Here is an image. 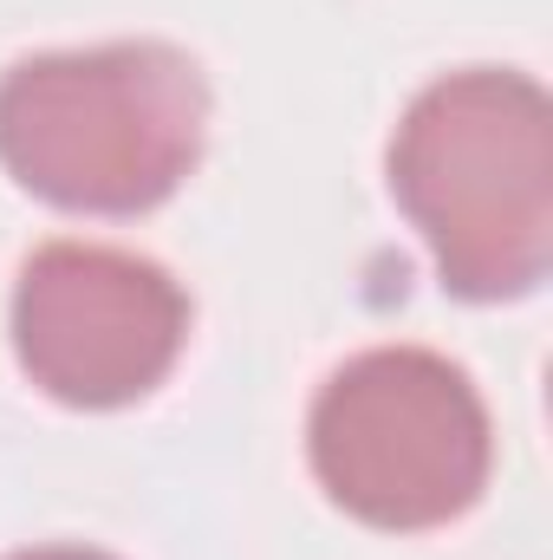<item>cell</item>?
<instances>
[{"label":"cell","mask_w":553,"mask_h":560,"mask_svg":"<svg viewBox=\"0 0 553 560\" xmlns=\"http://www.w3.org/2000/svg\"><path fill=\"white\" fill-rule=\"evenodd\" d=\"M7 560H118V555H98V548H20Z\"/></svg>","instance_id":"5"},{"label":"cell","mask_w":553,"mask_h":560,"mask_svg":"<svg viewBox=\"0 0 553 560\" xmlns=\"http://www.w3.org/2000/svg\"><path fill=\"white\" fill-rule=\"evenodd\" d=\"M189 346V293L131 248L46 242L13 280V359L72 405L118 411L150 398Z\"/></svg>","instance_id":"4"},{"label":"cell","mask_w":553,"mask_h":560,"mask_svg":"<svg viewBox=\"0 0 553 560\" xmlns=\"http://www.w3.org/2000/svg\"><path fill=\"white\" fill-rule=\"evenodd\" d=\"M391 196L456 300H528L553 268V98L508 66L423 85L391 138Z\"/></svg>","instance_id":"1"},{"label":"cell","mask_w":553,"mask_h":560,"mask_svg":"<svg viewBox=\"0 0 553 560\" xmlns=\"http://www.w3.org/2000/svg\"><path fill=\"white\" fill-rule=\"evenodd\" d=\"M209 143V79L169 39L33 52L0 72L7 176L72 215L169 202Z\"/></svg>","instance_id":"2"},{"label":"cell","mask_w":553,"mask_h":560,"mask_svg":"<svg viewBox=\"0 0 553 560\" xmlns=\"http://www.w3.org/2000/svg\"><path fill=\"white\" fill-rule=\"evenodd\" d=\"M306 456L352 522L423 535L482 502L495 430L462 365L430 346H372L319 385Z\"/></svg>","instance_id":"3"}]
</instances>
